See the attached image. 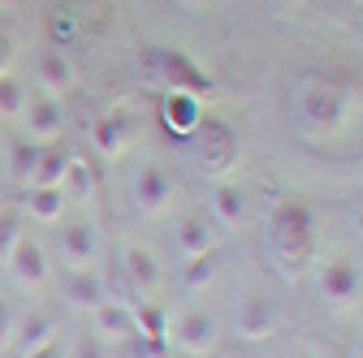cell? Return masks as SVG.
<instances>
[{"mask_svg":"<svg viewBox=\"0 0 363 358\" xmlns=\"http://www.w3.org/2000/svg\"><path fill=\"white\" fill-rule=\"evenodd\" d=\"M294 117L307 139H329L350 117V82L329 74H307L294 91Z\"/></svg>","mask_w":363,"mask_h":358,"instance_id":"1","label":"cell"},{"mask_svg":"<svg viewBox=\"0 0 363 358\" xmlns=\"http://www.w3.org/2000/svg\"><path fill=\"white\" fill-rule=\"evenodd\" d=\"M264 238H268V250L286 272H298L307 267V259L315 255V212L298 199H286L268 212L264 220Z\"/></svg>","mask_w":363,"mask_h":358,"instance_id":"2","label":"cell"},{"mask_svg":"<svg viewBox=\"0 0 363 358\" xmlns=\"http://www.w3.org/2000/svg\"><path fill=\"white\" fill-rule=\"evenodd\" d=\"M143 65L169 86V91H191V96H199V100L212 96V78L199 69L195 57L177 52V48H147V52H143Z\"/></svg>","mask_w":363,"mask_h":358,"instance_id":"3","label":"cell"},{"mask_svg":"<svg viewBox=\"0 0 363 358\" xmlns=\"http://www.w3.org/2000/svg\"><path fill=\"white\" fill-rule=\"evenodd\" d=\"M191 139H195V160H199L203 173H216V177L220 173H234V164L242 156V143H238V129L234 125H225L216 117H203Z\"/></svg>","mask_w":363,"mask_h":358,"instance_id":"4","label":"cell"},{"mask_svg":"<svg viewBox=\"0 0 363 358\" xmlns=\"http://www.w3.org/2000/svg\"><path fill=\"white\" fill-rule=\"evenodd\" d=\"M91 143H96V151L104 160L125 156V147L134 143V117L125 108H108L104 117H96V125H91Z\"/></svg>","mask_w":363,"mask_h":358,"instance_id":"5","label":"cell"},{"mask_svg":"<svg viewBox=\"0 0 363 358\" xmlns=\"http://www.w3.org/2000/svg\"><path fill=\"white\" fill-rule=\"evenodd\" d=\"M169 203H173L169 173L160 164H143L139 173H134V207H139L143 216H164Z\"/></svg>","mask_w":363,"mask_h":358,"instance_id":"6","label":"cell"},{"mask_svg":"<svg viewBox=\"0 0 363 358\" xmlns=\"http://www.w3.org/2000/svg\"><path fill=\"white\" fill-rule=\"evenodd\" d=\"M134 311L121 306V302H100L96 311H91V337L104 341V345H121V341H134Z\"/></svg>","mask_w":363,"mask_h":358,"instance_id":"7","label":"cell"},{"mask_svg":"<svg viewBox=\"0 0 363 358\" xmlns=\"http://www.w3.org/2000/svg\"><path fill=\"white\" fill-rule=\"evenodd\" d=\"M169 337H173V345H177L182 354L203 358V354H212V345H216V324H212V316H203V311H191V316H182V320L169 328Z\"/></svg>","mask_w":363,"mask_h":358,"instance_id":"8","label":"cell"},{"mask_svg":"<svg viewBox=\"0 0 363 358\" xmlns=\"http://www.w3.org/2000/svg\"><path fill=\"white\" fill-rule=\"evenodd\" d=\"M9 267H13V281L26 285V289H39L43 281H48V255H43V246L35 238H18L13 250H9Z\"/></svg>","mask_w":363,"mask_h":358,"instance_id":"9","label":"cell"},{"mask_svg":"<svg viewBox=\"0 0 363 358\" xmlns=\"http://www.w3.org/2000/svg\"><path fill=\"white\" fill-rule=\"evenodd\" d=\"M160 112H164V129L177 134V139H186V134H195L199 121H203V100L191 96V91H169Z\"/></svg>","mask_w":363,"mask_h":358,"instance_id":"10","label":"cell"},{"mask_svg":"<svg viewBox=\"0 0 363 358\" xmlns=\"http://www.w3.org/2000/svg\"><path fill=\"white\" fill-rule=\"evenodd\" d=\"M234 333H238L242 341H268L272 333H277V306H272L268 298H247V302L238 306Z\"/></svg>","mask_w":363,"mask_h":358,"instance_id":"11","label":"cell"},{"mask_svg":"<svg viewBox=\"0 0 363 358\" xmlns=\"http://www.w3.org/2000/svg\"><path fill=\"white\" fill-rule=\"evenodd\" d=\"M320 294L333 306H350L359 298V267L350 259H333L325 272H320Z\"/></svg>","mask_w":363,"mask_h":358,"instance_id":"12","label":"cell"},{"mask_svg":"<svg viewBox=\"0 0 363 358\" xmlns=\"http://www.w3.org/2000/svg\"><path fill=\"white\" fill-rule=\"evenodd\" d=\"M65 302L78 311H96L104 302V281L96 277V267H69L65 272Z\"/></svg>","mask_w":363,"mask_h":358,"instance_id":"13","label":"cell"},{"mask_svg":"<svg viewBox=\"0 0 363 358\" xmlns=\"http://www.w3.org/2000/svg\"><path fill=\"white\" fill-rule=\"evenodd\" d=\"M61 104H57V96H43V100H35V104H26V139H35V143H52L57 134H61Z\"/></svg>","mask_w":363,"mask_h":358,"instance_id":"14","label":"cell"},{"mask_svg":"<svg viewBox=\"0 0 363 358\" xmlns=\"http://www.w3.org/2000/svg\"><path fill=\"white\" fill-rule=\"evenodd\" d=\"M61 250H65L69 267H91L96 263V250H100V238H96V229H91L86 220H78V225H69L61 233Z\"/></svg>","mask_w":363,"mask_h":358,"instance_id":"15","label":"cell"},{"mask_svg":"<svg viewBox=\"0 0 363 358\" xmlns=\"http://www.w3.org/2000/svg\"><path fill=\"white\" fill-rule=\"evenodd\" d=\"M125 277L134 281V289H139L143 298H152L156 294V285H160V263H156V255H147L143 246H125Z\"/></svg>","mask_w":363,"mask_h":358,"instance_id":"16","label":"cell"},{"mask_svg":"<svg viewBox=\"0 0 363 358\" xmlns=\"http://www.w3.org/2000/svg\"><path fill=\"white\" fill-rule=\"evenodd\" d=\"M212 216L220 220L225 229H242L247 225V195L238 190V186H230V182H220L216 190H212Z\"/></svg>","mask_w":363,"mask_h":358,"instance_id":"17","label":"cell"},{"mask_svg":"<svg viewBox=\"0 0 363 358\" xmlns=\"http://www.w3.org/2000/svg\"><path fill=\"white\" fill-rule=\"evenodd\" d=\"M39 82L48 86V96H65L74 86V65L61 48H43L39 52Z\"/></svg>","mask_w":363,"mask_h":358,"instance_id":"18","label":"cell"},{"mask_svg":"<svg viewBox=\"0 0 363 358\" xmlns=\"http://www.w3.org/2000/svg\"><path fill=\"white\" fill-rule=\"evenodd\" d=\"M65 173H69V156H65V147L43 143V147H39V164H35L30 186H61V182H65Z\"/></svg>","mask_w":363,"mask_h":358,"instance_id":"19","label":"cell"},{"mask_svg":"<svg viewBox=\"0 0 363 358\" xmlns=\"http://www.w3.org/2000/svg\"><path fill=\"white\" fill-rule=\"evenodd\" d=\"M177 250L186 255V259H191V255H203V250H216L212 225H208L203 216H186V220L177 225Z\"/></svg>","mask_w":363,"mask_h":358,"instance_id":"20","label":"cell"},{"mask_svg":"<svg viewBox=\"0 0 363 358\" xmlns=\"http://www.w3.org/2000/svg\"><path fill=\"white\" fill-rule=\"evenodd\" d=\"M65 203H69V195L61 186H30V195H26V207L35 220H61Z\"/></svg>","mask_w":363,"mask_h":358,"instance_id":"21","label":"cell"},{"mask_svg":"<svg viewBox=\"0 0 363 358\" xmlns=\"http://www.w3.org/2000/svg\"><path fill=\"white\" fill-rule=\"evenodd\" d=\"M216 267H220V250L191 255L186 267H182V285H186V289H208V285L216 281Z\"/></svg>","mask_w":363,"mask_h":358,"instance_id":"22","label":"cell"},{"mask_svg":"<svg viewBox=\"0 0 363 358\" xmlns=\"http://www.w3.org/2000/svg\"><path fill=\"white\" fill-rule=\"evenodd\" d=\"M52 337H57V324H52V320H43V316H26V320L18 324V333H13V350H18V354H30L35 345L52 341Z\"/></svg>","mask_w":363,"mask_h":358,"instance_id":"23","label":"cell"},{"mask_svg":"<svg viewBox=\"0 0 363 358\" xmlns=\"http://www.w3.org/2000/svg\"><path fill=\"white\" fill-rule=\"evenodd\" d=\"M134 311V328H139V337H152V341H164L169 337V316L156 306V302H139V306H130Z\"/></svg>","mask_w":363,"mask_h":358,"instance_id":"24","label":"cell"},{"mask_svg":"<svg viewBox=\"0 0 363 358\" xmlns=\"http://www.w3.org/2000/svg\"><path fill=\"white\" fill-rule=\"evenodd\" d=\"M39 147L35 139H18L9 147V173H13V182H26L30 186V177H35V164H39Z\"/></svg>","mask_w":363,"mask_h":358,"instance_id":"25","label":"cell"},{"mask_svg":"<svg viewBox=\"0 0 363 358\" xmlns=\"http://www.w3.org/2000/svg\"><path fill=\"white\" fill-rule=\"evenodd\" d=\"M22 108H26L22 78H13V74H0V121H9V117H22Z\"/></svg>","mask_w":363,"mask_h":358,"instance_id":"26","label":"cell"},{"mask_svg":"<svg viewBox=\"0 0 363 358\" xmlns=\"http://www.w3.org/2000/svg\"><path fill=\"white\" fill-rule=\"evenodd\" d=\"M18 238H22V216L13 207H5V212H0V259H9Z\"/></svg>","mask_w":363,"mask_h":358,"instance_id":"27","label":"cell"},{"mask_svg":"<svg viewBox=\"0 0 363 358\" xmlns=\"http://www.w3.org/2000/svg\"><path fill=\"white\" fill-rule=\"evenodd\" d=\"M61 190H65V195H74V199H86V195H91V168H86V164H78V160H69V173H65Z\"/></svg>","mask_w":363,"mask_h":358,"instance_id":"28","label":"cell"},{"mask_svg":"<svg viewBox=\"0 0 363 358\" xmlns=\"http://www.w3.org/2000/svg\"><path fill=\"white\" fill-rule=\"evenodd\" d=\"M13 333H18V311L0 298V350H9L13 345Z\"/></svg>","mask_w":363,"mask_h":358,"instance_id":"29","label":"cell"},{"mask_svg":"<svg viewBox=\"0 0 363 358\" xmlns=\"http://www.w3.org/2000/svg\"><path fill=\"white\" fill-rule=\"evenodd\" d=\"M74 358H108V345L96 341V337H82V341L74 345Z\"/></svg>","mask_w":363,"mask_h":358,"instance_id":"30","label":"cell"},{"mask_svg":"<svg viewBox=\"0 0 363 358\" xmlns=\"http://www.w3.org/2000/svg\"><path fill=\"white\" fill-rule=\"evenodd\" d=\"M22 358H65V350H61V341L52 337V341H43V345H35L30 354H22Z\"/></svg>","mask_w":363,"mask_h":358,"instance_id":"31","label":"cell"},{"mask_svg":"<svg viewBox=\"0 0 363 358\" xmlns=\"http://www.w3.org/2000/svg\"><path fill=\"white\" fill-rule=\"evenodd\" d=\"M9 61H13V43L0 35V74H9Z\"/></svg>","mask_w":363,"mask_h":358,"instance_id":"32","label":"cell"},{"mask_svg":"<svg viewBox=\"0 0 363 358\" xmlns=\"http://www.w3.org/2000/svg\"><path fill=\"white\" fill-rule=\"evenodd\" d=\"M177 5H186V9H203L208 0H177Z\"/></svg>","mask_w":363,"mask_h":358,"instance_id":"33","label":"cell"},{"mask_svg":"<svg viewBox=\"0 0 363 358\" xmlns=\"http://www.w3.org/2000/svg\"><path fill=\"white\" fill-rule=\"evenodd\" d=\"M277 5H281V9H290V5H303V0H277Z\"/></svg>","mask_w":363,"mask_h":358,"instance_id":"34","label":"cell"},{"mask_svg":"<svg viewBox=\"0 0 363 358\" xmlns=\"http://www.w3.org/2000/svg\"><path fill=\"white\" fill-rule=\"evenodd\" d=\"M354 358H363V341H359V350H354Z\"/></svg>","mask_w":363,"mask_h":358,"instance_id":"35","label":"cell"},{"mask_svg":"<svg viewBox=\"0 0 363 358\" xmlns=\"http://www.w3.org/2000/svg\"><path fill=\"white\" fill-rule=\"evenodd\" d=\"M0 134H5V121H0Z\"/></svg>","mask_w":363,"mask_h":358,"instance_id":"36","label":"cell"},{"mask_svg":"<svg viewBox=\"0 0 363 358\" xmlns=\"http://www.w3.org/2000/svg\"><path fill=\"white\" fill-rule=\"evenodd\" d=\"M303 358H311V354H303Z\"/></svg>","mask_w":363,"mask_h":358,"instance_id":"37","label":"cell"},{"mask_svg":"<svg viewBox=\"0 0 363 358\" xmlns=\"http://www.w3.org/2000/svg\"><path fill=\"white\" fill-rule=\"evenodd\" d=\"M5 5H9V0H5Z\"/></svg>","mask_w":363,"mask_h":358,"instance_id":"38","label":"cell"}]
</instances>
